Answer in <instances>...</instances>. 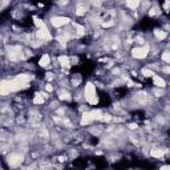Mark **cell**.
<instances>
[{"label": "cell", "mask_w": 170, "mask_h": 170, "mask_svg": "<svg viewBox=\"0 0 170 170\" xmlns=\"http://www.w3.org/2000/svg\"><path fill=\"white\" fill-rule=\"evenodd\" d=\"M84 97L85 100L88 101V104L91 105H97L98 97H97V92H96V86L92 82H88L84 88Z\"/></svg>", "instance_id": "1"}, {"label": "cell", "mask_w": 170, "mask_h": 170, "mask_svg": "<svg viewBox=\"0 0 170 170\" xmlns=\"http://www.w3.org/2000/svg\"><path fill=\"white\" fill-rule=\"evenodd\" d=\"M149 50H150V48H149V45H144V47H137L134 48V49L132 50V56L134 57V59H145L146 56L149 55Z\"/></svg>", "instance_id": "2"}, {"label": "cell", "mask_w": 170, "mask_h": 170, "mask_svg": "<svg viewBox=\"0 0 170 170\" xmlns=\"http://www.w3.org/2000/svg\"><path fill=\"white\" fill-rule=\"evenodd\" d=\"M69 21H70V20L68 19V17H64V16H55V17H52V19H50V24L53 25L55 28L64 27V25H66Z\"/></svg>", "instance_id": "3"}, {"label": "cell", "mask_w": 170, "mask_h": 170, "mask_svg": "<svg viewBox=\"0 0 170 170\" xmlns=\"http://www.w3.org/2000/svg\"><path fill=\"white\" fill-rule=\"evenodd\" d=\"M36 36H37L39 40H50V39H52V36H50V33H49V31H48L45 24L39 28V31L36 32Z\"/></svg>", "instance_id": "4"}, {"label": "cell", "mask_w": 170, "mask_h": 170, "mask_svg": "<svg viewBox=\"0 0 170 170\" xmlns=\"http://www.w3.org/2000/svg\"><path fill=\"white\" fill-rule=\"evenodd\" d=\"M23 160H24V155L21 153H11L8 155V164L10 165H17L23 162Z\"/></svg>", "instance_id": "5"}, {"label": "cell", "mask_w": 170, "mask_h": 170, "mask_svg": "<svg viewBox=\"0 0 170 170\" xmlns=\"http://www.w3.org/2000/svg\"><path fill=\"white\" fill-rule=\"evenodd\" d=\"M93 116H92V112H85L82 114V118H81V125H88V124L93 122Z\"/></svg>", "instance_id": "6"}, {"label": "cell", "mask_w": 170, "mask_h": 170, "mask_svg": "<svg viewBox=\"0 0 170 170\" xmlns=\"http://www.w3.org/2000/svg\"><path fill=\"white\" fill-rule=\"evenodd\" d=\"M153 84H154L157 88H165V85H166V81H165L162 77H160V76L154 75V76H153Z\"/></svg>", "instance_id": "7"}, {"label": "cell", "mask_w": 170, "mask_h": 170, "mask_svg": "<svg viewBox=\"0 0 170 170\" xmlns=\"http://www.w3.org/2000/svg\"><path fill=\"white\" fill-rule=\"evenodd\" d=\"M50 64V57H49V55H43V56L40 57V61H39V65L40 66H43V68H47L48 65Z\"/></svg>", "instance_id": "8"}, {"label": "cell", "mask_w": 170, "mask_h": 170, "mask_svg": "<svg viewBox=\"0 0 170 170\" xmlns=\"http://www.w3.org/2000/svg\"><path fill=\"white\" fill-rule=\"evenodd\" d=\"M73 27L76 28V36H77V37H80V36H84V35H85V28L82 27V25L77 24V23H73Z\"/></svg>", "instance_id": "9"}, {"label": "cell", "mask_w": 170, "mask_h": 170, "mask_svg": "<svg viewBox=\"0 0 170 170\" xmlns=\"http://www.w3.org/2000/svg\"><path fill=\"white\" fill-rule=\"evenodd\" d=\"M140 3H141V0H126V6L130 10H137Z\"/></svg>", "instance_id": "10"}, {"label": "cell", "mask_w": 170, "mask_h": 170, "mask_svg": "<svg viewBox=\"0 0 170 170\" xmlns=\"http://www.w3.org/2000/svg\"><path fill=\"white\" fill-rule=\"evenodd\" d=\"M59 63H60L61 66H65V68H69L70 65V60L68 56H60L59 57Z\"/></svg>", "instance_id": "11"}, {"label": "cell", "mask_w": 170, "mask_h": 170, "mask_svg": "<svg viewBox=\"0 0 170 170\" xmlns=\"http://www.w3.org/2000/svg\"><path fill=\"white\" fill-rule=\"evenodd\" d=\"M150 155H151V157L158 158V160H160V158L164 157V150H162V149H151Z\"/></svg>", "instance_id": "12"}, {"label": "cell", "mask_w": 170, "mask_h": 170, "mask_svg": "<svg viewBox=\"0 0 170 170\" xmlns=\"http://www.w3.org/2000/svg\"><path fill=\"white\" fill-rule=\"evenodd\" d=\"M154 36L158 39V40L162 41V40H165V39L167 37V33L165 31H162V29H155V31H154Z\"/></svg>", "instance_id": "13"}, {"label": "cell", "mask_w": 170, "mask_h": 170, "mask_svg": "<svg viewBox=\"0 0 170 170\" xmlns=\"http://www.w3.org/2000/svg\"><path fill=\"white\" fill-rule=\"evenodd\" d=\"M85 12H86V7L84 4H77V7H76V15L82 16L85 15Z\"/></svg>", "instance_id": "14"}, {"label": "cell", "mask_w": 170, "mask_h": 170, "mask_svg": "<svg viewBox=\"0 0 170 170\" xmlns=\"http://www.w3.org/2000/svg\"><path fill=\"white\" fill-rule=\"evenodd\" d=\"M59 97H60V100H65V101H69L70 98V93L68 91H61L60 93H59Z\"/></svg>", "instance_id": "15"}, {"label": "cell", "mask_w": 170, "mask_h": 170, "mask_svg": "<svg viewBox=\"0 0 170 170\" xmlns=\"http://www.w3.org/2000/svg\"><path fill=\"white\" fill-rule=\"evenodd\" d=\"M44 98L43 97V95H36L35 98H33V104L35 105H41V104H44Z\"/></svg>", "instance_id": "16"}, {"label": "cell", "mask_w": 170, "mask_h": 170, "mask_svg": "<svg viewBox=\"0 0 170 170\" xmlns=\"http://www.w3.org/2000/svg\"><path fill=\"white\" fill-rule=\"evenodd\" d=\"M141 73L145 76V77H153V76H154V72L151 69H148V68H144V69L141 70Z\"/></svg>", "instance_id": "17"}, {"label": "cell", "mask_w": 170, "mask_h": 170, "mask_svg": "<svg viewBox=\"0 0 170 170\" xmlns=\"http://www.w3.org/2000/svg\"><path fill=\"white\" fill-rule=\"evenodd\" d=\"M162 60H164L165 63L170 64V50H165L164 53H162Z\"/></svg>", "instance_id": "18"}, {"label": "cell", "mask_w": 170, "mask_h": 170, "mask_svg": "<svg viewBox=\"0 0 170 170\" xmlns=\"http://www.w3.org/2000/svg\"><path fill=\"white\" fill-rule=\"evenodd\" d=\"M157 13H160V11H158L157 7H153V8L149 11V16H155Z\"/></svg>", "instance_id": "19"}, {"label": "cell", "mask_w": 170, "mask_h": 170, "mask_svg": "<svg viewBox=\"0 0 170 170\" xmlns=\"http://www.w3.org/2000/svg\"><path fill=\"white\" fill-rule=\"evenodd\" d=\"M101 24H102V27H104V28H108V27H113L114 21H112V20H108V21H104V23H101Z\"/></svg>", "instance_id": "20"}, {"label": "cell", "mask_w": 170, "mask_h": 170, "mask_svg": "<svg viewBox=\"0 0 170 170\" xmlns=\"http://www.w3.org/2000/svg\"><path fill=\"white\" fill-rule=\"evenodd\" d=\"M33 20H35V25H36V27H39V28H40V27H43V25H44V23L41 21V20L39 19V17H33Z\"/></svg>", "instance_id": "21"}, {"label": "cell", "mask_w": 170, "mask_h": 170, "mask_svg": "<svg viewBox=\"0 0 170 170\" xmlns=\"http://www.w3.org/2000/svg\"><path fill=\"white\" fill-rule=\"evenodd\" d=\"M45 89H47L48 92H52V91H53V86H52V85H50V84H47V86H45Z\"/></svg>", "instance_id": "22"}, {"label": "cell", "mask_w": 170, "mask_h": 170, "mask_svg": "<svg viewBox=\"0 0 170 170\" xmlns=\"http://www.w3.org/2000/svg\"><path fill=\"white\" fill-rule=\"evenodd\" d=\"M164 72H166L167 75H170V66H166V68H164Z\"/></svg>", "instance_id": "23"}, {"label": "cell", "mask_w": 170, "mask_h": 170, "mask_svg": "<svg viewBox=\"0 0 170 170\" xmlns=\"http://www.w3.org/2000/svg\"><path fill=\"white\" fill-rule=\"evenodd\" d=\"M47 80H52V79H53V75H52V73H47Z\"/></svg>", "instance_id": "24"}, {"label": "cell", "mask_w": 170, "mask_h": 170, "mask_svg": "<svg viewBox=\"0 0 170 170\" xmlns=\"http://www.w3.org/2000/svg\"><path fill=\"white\" fill-rule=\"evenodd\" d=\"M129 128L130 129H137V125H135V124H132V125H129Z\"/></svg>", "instance_id": "25"}, {"label": "cell", "mask_w": 170, "mask_h": 170, "mask_svg": "<svg viewBox=\"0 0 170 170\" xmlns=\"http://www.w3.org/2000/svg\"><path fill=\"white\" fill-rule=\"evenodd\" d=\"M161 169H170V166H162Z\"/></svg>", "instance_id": "26"}]
</instances>
